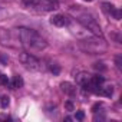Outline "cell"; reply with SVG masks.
I'll use <instances>...</instances> for the list:
<instances>
[{
    "label": "cell",
    "mask_w": 122,
    "mask_h": 122,
    "mask_svg": "<svg viewBox=\"0 0 122 122\" xmlns=\"http://www.w3.org/2000/svg\"><path fill=\"white\" fill-rule=\"evenodd\" d=\"M23 79L20 78V76H13V79H12V88L13 89H19V88H23Z\"/></svg>",
    "instance_id": "52a82bcc"
},
{
    "label": "cell",
    "mask_w": 122,
    "mask_h": 122,
    "mask_svg": "<svg viewBox=\"0 0 122 122\" xmlns=\"http://www.w3.org/2000/svg\"><path fill=\"white\" fill-rule=\"evenodd\" d=\"M19 37L22 40V43L27 47H30L32 50H43L46 49L47 43L42 39V36L32 30V29H26V27H20L19 29Z\"/></svg>",
    "instance_id": "6da1fadb"
},
{
    "label": "cell",
    "mask_w": 122,
    "mask_h": 122,
    "mask_svg": "<svg viewBox=\"0 0 122 122\" xmlns=\"http://www.w3.org/2000/svg\"><path fill=\"white\" fill-rule=\"evenodd\" d=\"M50 71H52V72H53V73H55V75H57V73H59V72H60V68H59V66H57V65H53V66H52V68H50Z\"/></svg>",
    "instance_id": "2e32d148"
},
{
    "label": "cell",
    "mask_w": 122,
    "mask_h": 122,
    "mask_svg": "<svg viewBox=\"0 0 122 122\" xmlns=\"http://www.w3.org/2000/svg\"><path fill=\"white\" fill-rule=\"evenodd\" d=\"M7 36V33L6 32H3L2 29H0V40H5V37Z\"/></svg>",
    "instance_id": "ac0fdd59"
},
{
    "label": "cell",
    "mask_w": 122,
    "mask_h": 122,
    "mask_svg": "<svg viewBox=\"0 0 122 122\" xmlns=\"http://www.w3.org/2000/svg\"><path fill=\"white\" fill-rule=\"evenodd\" d=\"M19 60H20V63L25 65L27 69L30 71H39L42 66H40V62H39V59H36L33 55L30 53H20L19 55Z\"/></svg>",
    "instance_id": "3957f363"
},
{
    "label": "cell",
    "mask_w": 122,
    "mask_h": 122,
    "mask_svg": "<svg viewBox=\"0 0 122 122\" xmlns=\"http://www.w3.org/2000/svg\"><path fill=\"white\" fill-rule=\"evenodd\" d=\"M83 118H85V113H83L82 111H78V112H76V119H78V121H82Z\"/></svg>",
    "instance_id": "e0dca14e"
},
{
    "label": "cell",
    "mask_w": 122,
    "mask_h": 122,
    "mask_svg": "<svg viewBox=\"0 0 122 122\" xmlns=\"http://www.w3.org/2000/svg\"><path fill=\"white\" fill-rule=\"evenodd\" d=\"M36 5L39 6V9H42L45 12H52V10H56L59 7L57 0H37Z\"/></svg>",
    "instance_id": "277c9868"
},
{
    "label": "cell",
    "mask_w": 122,
    "mask_h": 122,
    "mask_svg": "<svg viewBox=\"0 0 122 122\" xmlns=\"http://www.w3.org/2000/svg\"><path fill=\"white\" fill-rule=\"evenodd\" d=\"M50 23L55 25V26H57V27H62V26L66 25V19H65V16H62V15H56V16H53V17L50 19Z\"/></svg>",
    "instance_id": "5b68a950"
},
{
    "label": "cell",
    "mask_w": 122,
    "mask_h": 122,
    "mask_svg": "<svg viewBox=\"0 0 122 122\" xmlns=\"http://www.w3.org/2000/svg\"><path fill=\"white\" fill-rule=\"evenodd\" d=\"M60 88H62V91L66 93V95H73L75 93V86L69 82H63L62 85H60Z\"/></svg>",
    "instance_id": "8992f818"
},
{
    "label": "cell",
    "mask_w": 122,
    "mask_h": 122,
    "mask_svg": "<svg viewBox=\"0 0 122 122\" xmlns=\"http://www.w3.org/2000/svg\"><path fill=\"white\" fill-rule=\"evenodd\" d=\"M112 15H113V17L116 19V20H119L121 17H122V13H121V10H116V9H112V12H111Z\"/></svg>",
    "instance_id": "8fae6325"
},
{
    "label": "cell",
    "mask_w": 122,
    "mask_h": 122,
    "mask_svg": "<svg viewBox=\"0 0 122 122\" xmlns=\"http://www.w3.org/2000/svg\"><path fill=\"white\" fill-rule=\"evenodd\" d=\"M95 69H98V71H99V69H101V71H105L106 68L102 66V63H96V65H95Z\"/></svg>",
    "instance_id": "d6986e66"
},
{
    "label": "cell",
    "mask_w": 122,
    "mask_h": 122,
    "mask_svg": "<svg viewBox=\"0 0 122 122\" xmlns=\"http://www.w3.org/2000/svg\"><path fill=\"white\" fill-rule=\"evenodd\" d=\"M9 83V79H7V76L6 75H2V73H0V85H7Z\"/></svg>",
    "instance_id": "4fadbf2b"
},
{
    "label": "cell",
    "mask_w": 122,
    "mask_h": 122,
    "mask_svg": "<svg viewBox=\"0 0 122 122\" xmlns=\"http://www.w3.org/2000/svg\"><path fill=\"white\" fill-rule=\"evenodd\" d=\"M76 82H78L79 85L86 83V82H88V75H86V73H79V75L76 76Z\"/></svg>",
    "instance_id": "9c48e42d"
},
{
    "label": "cell",
    "mask_w": 122,
    "mask_h": 122,
    "mask_svg": "<svg viewBox=\"0 0 122 122\" xmlns=\"http://www.w3.org/2000/svg\"><path fill=\"white\" fill-rule=\"evenodd\" d=\"M101 106H102V103H101V102H99V103H95V105H93V108H92V111H93V112H96Z\"/></svg>",
    "instance_id": "ffe728a7"
},
{
    "label": "cell",
    "mask_w": 122,
    "mask_h": 122,
    "mask_svg": "<svg viewBox=\"0 0 122 122\" xmlns=\"http://www.w3.org/2000/svg\"><path fill=\"white\" fill-rule=\"evenodd\" d=\"M91 83H92L93 86H99V85L103 83V78H102L101 75H95V76L91 78Z\"/></svg>",
    "instance_id": "ba28073f"
},
{
    "label": "cell",
    "mask_w": 122,
    "mask_h": 122,
    "mask_svg": "<svg viewBox=\"0 0 122 122\" xmlns=\"http://www.w3.org/2000/svg\"><path fill=\"white\" fill-rule=\"evenodd\" d=\"M36 5V0H23V6L25 7H30Z\"/></svg>",
    "instance_id": "7c38bea8"
},
{
    "label": "cell",
    "mask_w": 122,
    "mask_h": 122,
    "mask_svg": "<svg viewBox=\"0 0 122 122\" xmlns=\"http://www.w3.org/2000/svg\"><path fill=\"white\" fill-rule=\"evenodd\" d=\"M85 2H92V0H85Z\"/></svg>",
    "instance_id": "44dd1931"
},
{
    "label": "cell",
    "mask_w": 122,
    "mask_h": 122,
    "mask_svg": "<svg viewBox=\"0 0 122 122\" xmlns=\"http://www.w3.org/2000/svg\"><path fill=\"white\" fill-rule=\"evenodd\" d=\"M65 108H66L68 111H73V103H72L71 101H66V102H65Z\"/></svg>",
    "instance_id": "9a60e30c"
},
{
    "label": "cell",
    "mask_w": 122,
    "mask_h": 122,
    "mask_svg": "<svg viewBox=\"0 0 122 122\" xmlns=\"http://www.w3.org/2000/svg\"><path fill=\"white\" fill-rule=\"evenodd\" d=\"M78 20H79L88 30H91L93 35H96V36H99V37H103V33H102L99 25L96 23V20H95L91 15H88V13H81V15H78Z\"/></svg>",
    "instance_id": "7a4b0ae2"
},
{
    "label": "cell",
    "mask_w": 122,
    "mask_h": 122,
    "mask_svg": "<svg viewBox=\"0 0 122 122\" xmlns=\"http://www.w3.org/2000/svg\"><path fill=\"white\" fill-rule=\"evenodd\" d=\"M9 102H10V101H9V96H3L2 101H0V105H2L3 109H6V108L9 106Z\"/></svg>",
    "instance_id": "30bf717a"
},
{
    "label": "cell",
    "mask_w": 122,
    "mask_h": 122,
    "mask_svg": "<svg viewBox=\"0 0 122 122\" xmlns=\"http://www.w3.org/2000/svg\"><path fill=\"white\" fill-rule=\"evenodd\" d=\"M102 7H103V10H105L106 13H111V12H112V9H113V6H112V5H108V3H105Z\"/></svg>",
    "instance_id": "5bb4252c"
}]
</instances>
